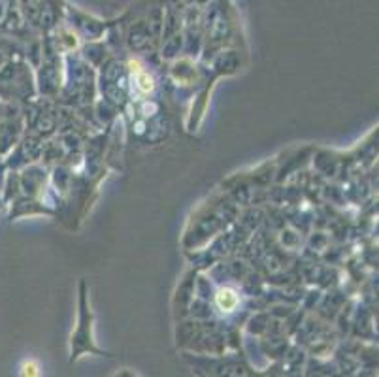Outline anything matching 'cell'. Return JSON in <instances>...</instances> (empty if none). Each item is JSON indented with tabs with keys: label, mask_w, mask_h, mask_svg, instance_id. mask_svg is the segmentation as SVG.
Instances as JSON below:
<instances>
[{
	"label": "cell",
	"mask_w": 379,
	"mask_h": 377,
	"mask_svg": "<svg viewBox=\"0 0 379 377\" xmlns=\"http://www.w3.org/2000/svg\"><path fill=\"white\" fill-rule=\"evenodd\" d=\"M25 374H30V376H36V366H34V364H30V366L27 364V366H25Z\"/></svg>",
	"instance_id": "3"
},
{
	"label": "cell",
	"mask_w": 379,
	"mask_h": 377,
	"mask_svg": "<svg viewBox=\"0 0 379 377\" xmlns=\"http://www.w3.org/2000/svg\"><path fill=\"white\" fill-rule=\"evenodd\" d=\"M238 304V296L232 289H223L217 294V306L223 311H232Z\"/></svg>",
	"instance_id": "1"
},
{
	"label": "cell",
	"mask_w": 379,
	"mask_h": 377,
	"mask_svg": "<svg viewBox=\"0 0 379 377\" xmlns=\"http://www.w3.org/2000/svg\"><path fill=\"white\" fill-rule=\"evenodd\" d=\"M138 87L143 93H151L153 91V79L145 72H138Z\"/></svg>",
	"instance_id": "2"
}]
</instances>
